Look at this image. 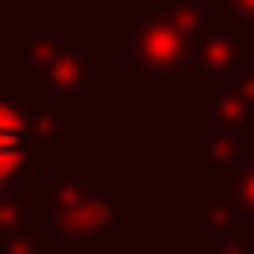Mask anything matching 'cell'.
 <instances>
[{"mask_svg": "<svg viewBox=\"0 0 254 254\" xmlns=\"http://www.w3.org/2000/svg\"><path fill=\"white\" fill-rule=\"evenodd\" d=\"M24 57L38 71L43 94H62V99H90L104 90V52L85 47L75 28H47V33L24 38Z\"/></svg>", "mask_w": 254, "mask_h": 254, "instance_id": "cell-1", "label": "cell"}, {"mask_svg": "<svg viewBox=\"0 0 254 254\" xmlns=\"http://www.w3.org/2000/svg\"><path fill=\"white\" fill-rule=\"evenodd\" d=\"M123 28H127V57H132V66H141L146 75L165 71V66H193V43H198V38L184 33L170 14L127 5L123 9Z\"/></svg>", "mask_w": 254, "mask_h": 254, "instance_id": "cell-2", "label": "cell"}, {"mask_svg": "<svg viewBox=\"0 0 254 254\" xmlns=\"http://www.w3.org/2000/svg\"><path fill=\"white\" fill-rule=\"evenodd\" d=\"M28 123L33 136V155H57V141L80 132V99H62V94H19L14 104Z\"/></svg>", "mask_w": 254, "mask_h": 254, "instance_id": "cell-3", "label": "cell"}, {"mask_svg": "<svg viewBox=\"0 0 254 254\" xmlns=\"http://www.w3.org/2000/svg\"><path fill=\"white\" fill-rule=\"evenodd\" d=\"M33 136H28V123L14 104H0V198L5 193L28 189V170H33Z\"/></svg>", "mask_w": 254, "mask_h": 254, "instance_id": "cell-4", "label": "cell"}, {"mask_svg": "<svg viewBox=\"0 0 254 254\" xmlns=\"http://www.w3.org/2000/svg\"><path fill=\"white\" fill-rule=\"evenodd\" d=\"M62 231H71V236H80V240H118L123 236V207L113 198H104V193H94V189H80L75 202L62 212L57 236H62Z\"/></svg>", "mask_w": 254, "mask_h": 254, "instance_id": "cell-5", "label": "cell"}, {"mask_svg": "<svg viewBox=\"0 0 254 254\" xmlns=\"http://www.w3.org/2000/svg\"><path fill=\"white\" fill-rule=\"evenodd\" d=\"M193 66L202 71L207 90H231V85L245 75V62H240V47L231 38V28H202L198 43H193Z\"/></svg>", "mask_w": 254, "mask_h": 254, "instance_id": "cell-6", "label": "cell"}, {"mask_svg": "<svg viewBox=\"0 0 254 254\" xmlns=\"http://www.w3.org/2000/svg\"><path fill=\"white\" fill-rule=\"evenodd\" d=\"M198 160H207L217 174H236L240 165L250 160V151H245V141L240 136H226V132H212V136H193V146H189Z\"/></svg>", "mask_w": 254, "mask_h": 254, "instance_id": "cell-7", "label": "cell"}, {"mask_svg": "<svg viewBox=\"0 0 254 254\" xmlns=\"http://www.w3.org/2000/svg\"><path fill=\"white\" fill-rule=\"evenodd\" d=\"M212 198L226 207V202H236V212H245V217L254 221V160H245L231 179H221L217 189H212Z\"/></svg>", "mask_w": 254, "mask_h": 254, "instance_id": "cell-8", "label": "cell"}, {"mask_svg": "<svg viewBox=\"0 0 254 254\" xmlns=\"http://www.w3.org/2000/svg\"><path fill=\"white\" fill-rule=\"evenodd\" d=\"M212 5H217V0H165V5H160V14H170L174 24L184 28V33H193V38H198L202 28H207Z\"/></svg>", "mask_w": 254, "mask_h": 254, "instance_id": "cell-9", "label": "cell"}, {"mask_svg": "<svg viewBox=\"0 0 254 254\" xmlns=\"http://www.w3.org/2000/svg\"><path fill=\"white\" fill-rule=\"evenodd\" d=\"M146 90L160 94V99H184L193 90V66H165V71L146 75Z\"/></svg>", "mask_w": 254, "mask_h": 254, "instance_id": "cell-10", "label": "cell"}, {"mask_svg": "<svg viewBox=\"0 0 254 254\" xmlns=\"http://www.w3.org/2000/svg\"><path fill=\"white\" fill-rule=\"evenodd\" d=\"M250 250V231L240 221H217V236H212V254H245Z\"/></svg>", "mask_w": 254, "mask_h": 254, "instance_id": "cell-11", "label": "cell"}, {"mask_svg": "<svg viewBox=\"0 0 254 254\" xmlns=\"http://www.w3.org/2000/svg\"><path fill=\"white\" fill-rule=\"evenodd\" d=\"M231 38H236V47H240L245 71H254V19H231Z\"/></svg>", "mask_w": 254, "mask_h": 254, "instance_id": "cell-12", "label": "cell"}, {"mask_svg": "<svg viewBox=\"0 0 254 254\" xmlns=\"http://www.w3.org/2000/svg\"><path fill=\"white\" fill-rule=\"evenodd\" d=\"M0 104H19V75L0 71Z\"/></svg>", "mask_w": 254, "mask_h": 254, "instance_id": "cell-13", "label": "cell"}, {"mask_svg": "<svg viewBox=\"0 0 254 254\" xmlns=\"http://www.w3.org/2000/svg\"><path fill=\"white\" fill-rule=\"evenodd\" d=\"M217 5H226L236 19H254V0H217Z\"/></svg>", "mask_w": 254, "mask_h": 254, "instance_id": "cell-14", "label": "cell"}, {"mask_svg": "<svg viewBox=\"0 0 254 254\" xmlns=\"http://www.w3.org/2000/svg\"><path fill=\"white\" fill-rule=\"evenodd\" d=\"M5 9H14V0H0V14H5Z\"/></svg>", "mask_w": 254, "mask_h": 254, "instance_id": "cell-15", "label": "cell"}, {"mask_svg": "<svg viewBox=\"0 0 254 254\" xmlns=\"http://www.w3.org/2000/svg\"><path fill=\"white\" fill-rule=\"evenodd\" d=\"M250 132H254V127H250Z\"/></svg>", "mask_w": 254, "mask_h": 254, "instance_id": "cell-16", "label": "cell"}]
</instances>
